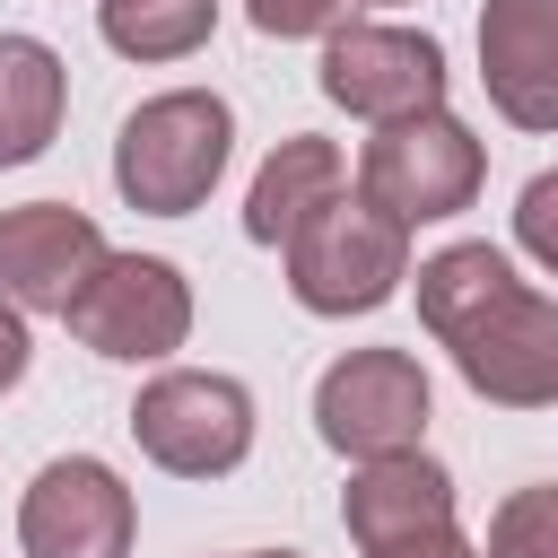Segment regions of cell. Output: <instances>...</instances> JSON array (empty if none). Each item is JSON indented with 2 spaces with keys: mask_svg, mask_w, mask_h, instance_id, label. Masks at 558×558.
Segmentation results:
<instances>
[{
  "mask_svg": "<svg viewBox=\"0 0 558 558\" xmlns=\"http://www.w3.org/2000/svg\"><path fill=\"white\" fill-rule=\"evenodd\" d=\"M418 323L453 357V375L497 410L558 401V305L514 279L497 244H445L418 262Z\"/></svg>",
  "mask_w": 558,
  "mask_h": 558,
  "instance_id": "cell-1",
  "label": "cell"
},
{
  "mask_svg": "<svg viewBox=\"0 0 558 558\" xmlns=\"http://www.w3.org/2000/svg\"><path fill=\"white\" fill-rule=\"evenodd\" d=\"M227 148H235L227 96H209V87H166V96H148V105L122 122V140H113V192H122L131 209H148V218H192V209L218 192Z\"/></svg>",
  "mask_w": 558,
  "mask_h": 558,
  "instance_id": "cell-2",
  "label": "cell"
},
{
  "mask_svg": "<svg viewBox=\"0 0 558 558\" xmlns=\"http://www.w3.org/2000/svg\"><path fill=\"white\" fill-rule=\"evenodd\" d=\"M279 253H288V296L305 314H375L410 279V227H392L357 192H331Z\"/></svg>",
  "mask_w": 558,
  "mask_h": 558,
  "instance_id": "cell-3",
  "label": "cell"
},
{
  "mask_svg": "<svg viewBox=\"0 0 558 558\" xmlns=\"http://www.w3.org/2000/svg\"><path fill=\"white\" fill-rule=\"evenodd\" d=\"M480 140L436 105V113H410V122H375V140L357 148V201H375L392 227H436V218H462L480 201Z\"/></svg>",
  "mask_w": 558,
  "mask_h": 558,
  "instance_id": "cell-4",
  "label": "cell"
},
{
  "mask_svg": "<svg viewBox=\"0 0 558 558\" xmlns=\"http://www.w3.org/2000/svg\"><path fill=\"white\" fill-rule=\"evenodd\" d=\"M61 323H70L78 349L148 366V357H174L192 340V288L166 253H105L78 279V296L61 305Z\"/></svg>",
  "mask_w": 558,
  "mask_h": 558,
  "instance_id": "cell-5",
  "label": "cell"
},
{
  "mask_svg": "<svg viewBox=\"0 0 558 558\" xmlns=\"http://www.w3.org/2000/svg\"><path fill=\"white\" fill-rule=\"evenodd\" d=\"M131 436L174 480H227L253 453V392L209 366H166L131 401Z\"/></svg>",
  "mask_w": 558,
  "mask_h": 558,
  "instance_id": "cell-6",
  "label": "cell"
},
{
  "mask_svg": "<svg viewBox=\"0 0 558 558\" xmlns=\"http://www.w3.org/2000/svg\"><path fill=\"white\" fill-rule=\"evenodd\" d=\"M314 427L349 462L418 453V436H427V375H418V357L410 349H349V357H331L323 384H314Z\"/></svg>",
  "mask_w": 558,
  "mask_h": 558,
  "instance_id": "cell-7",
  "label": "cell"
},
{
  "mask_svg": "<svg viewBox=\"0 0 558 558\" xmlns=\"http://www.w3.org/2000/svg\"><path fill=\"white\" fill-rule=\"evenodd\" d=\"M323 96L357 122H410L445 105V44L418 26H375L349 17L323 35Z\"/></svg>",
  "mask_w": 558,
  "mask_h": 558,
  "instance_id": "cell-8",
  "label": "cell"
},
{
  "mask_svg": "<svg viewBox=\"0 0 558 558\" xmlns=\"http://www.w3.org/2000/svg\"><path fill=\"white\" fill-rule=\"evenodd\" d=\"M131 532H140V506H131L122 471L96 462V453L44 462L26 506H17L26 558H131Z\"/></svg>",
  "mask_w": 558,
  "mask_h": 558,
  "instance_id": "cell-9",
  "label": "cell"
},
{
  "mask_svg": "<svg viewBox=\"0 0 558 558\" xmlns=\"http://www.w3.org/2000/svg\"><path fill=\"white\" fill-rule=\"evenodd\" d=\"M105 253L113 244H105V227L87 209H70V201H17V209H0V305L61 314Z\"/></svg>",
  "mask_w": 558,
  "mask_h": 558,
  "instance_id": "cell-10",
  "label": "cell"
},
{
  "mask_svg": "<svg viewBox=\"0 0 558 558\" xmlns=\"http://www.w3.org/2000/svg\"><path fill=\"white\" fill-rule=\"evenodd\" d=\"M480 87L514 131H558V0L480 9Z\"/></svg>",
  "mask_w": 558,
  "mask_h": 558,
  "instance_id": "cell-11",
  "label": "cell"
},
{
  "mask_svg": "<svg viewBox=\"0 0 558 558\" xmlns=\"http://www.w3.org/2000/svg\"><path fill=\"white\" fill-rule=\"evenodd\" d=\"M340 523L357 549L375 541H401L418 523H453V471L427 462V453H384V462H357V480L340 488Z\"/></svg>",
  "mask_w": 558,
  "mask_h": 558,
  "instance_id": "cell-12",
  "label": "cell"
},
{
  "mask_svg": "<svg viewBox=\"0 0 558 558\" xmlns=\"http://www.w3.org/2000/svg\"><path fill=\"white\" fill-rule=\"evenodd\" d=\"M331 192H340V148L314 140V131H288V140L262 157L253 192H244V235H253V244H288Z\"/></svg>",
  "mask_w": 558,
  "mask_h": 558,
  "instance_id": "cell-13",
  "label": "cell"
},
{
  "mask_svg": "<svg viewBox=\"0 0 558 558\" xmlns=\"http://www.w3.org/2000/svg\"><path fill=\"white\" fill-rule=\"evenodd\" d=\"M70 105V70L44 35H0V166H26L52 148Z\"/></svg>",
  "mask_w": 558,
  "mask_h": 558,
  "instance_id": "cell-14",
  "label": "cell"
},
{
  "mask_svg": "<svg viewBox=\"0 0 558 558\" xmlns=\"http://www.w3.org/2000/svg\"><path fill=\"white\" fill-rule=\"evenodd\" d=\"M96 26L122 61H183L209 44L218 0H96Z\"/></svg>",
  "mask_w": 558,
  "mask_h": 558,
  "instance_id": "cell-15",
  "label": "cell"
},
{
  "mask_svg": "<svg viewBox=\"0 0 558 558\" xmlns=\"http://www.w3.org/2000/svg\"><path fill=\"white\" fill-rule=\"evenodd\" d=\"M480 558H558V488H514L488 514V549Z\"/></svg>",
  "mask_w": 558,
  "mask_h": 558,
  "instance_id": "cell-16",
  "label": "cell"
},
{
  "mask_svg": "<svg viewBox=\"0 0 558 558\" xmlns=\"http://www.w3.org/2000/svg\"><path fill=\"white\" fill-rule=\"evenodd\" d=\"M514 244L558 279V166H549V174H532V183L514 192Z\"/></svg>",
  "mask_w": 558,
  "mask_h": 558,
  "instance_id": "cell-17",
  "label": "cell"
},
{
  "mask_svg": "<svg viewBox=\"0 0 558 558\" xmlns=\"http://www.w3.org/2000/svg\"><path fill=\"white\" fill-rule=\"evenodd\" d=\"M244 17L288 44V35H331V26H349V0H244Z\"/></svg>",
  "mask_w": 558,
  "mask_h": 558,
  "instance_id": "cell-18",
  "label": "cell"
},
{
  "mask_svg": "<svg viewBox=\"0 0 558 558\" xmlns=\"http://www.w3.org/2000/svg\"><path fill=\"white\" fill-rule=\"evenodd\" d=\"M366 558H480V549L462 541V523H418V532H401V541H375Z\"/></svg>",
  "mask_w": 558,
  "mask_h": 558,
  "instance_id": "cell-19",
  "label": "cell"
},
{
  "mask_svg": "<svg viewBox=\"0 0 558 558\" xmlns=\"http://www.w3.org/2000/svg\"><path fill=\"white\" fill-rule=\"evenodd\" d=\"M26 366H35L26 314H17V305H0V392H17V384H26Z\"/></svg>",
  "mask_w": 558,
  "mask_h": 558,
  "instance_id": "cell-20",
  "label": "cell"
},
{
  "mask_svg": "<svg viewBox=\"0 0 558 558\" xmlns=\"http://www.w3.org/2000/svg\"><path fill=\"white\" fill-rule=\"evenodd\" d=\"M349 9H401V0H349Z\"/></svg>",
  "mask_w": 558,
  "mask_h": 558,
  "instance_id": "cell-21",
  "label": "cell"
},
{
  "mask_svg": "<svg viewBox=\"0 0 558 558\" xmlns=\"http://www.w3.org/2000/svg\"><path fill=\"white\" fill-rule=\"evenodd\" d=\"M262 558H296V549H262Z\"/></svg>",
  "mask_w": 558,
  "mask_h": 558,
  "instance_id": "cell-22",
  "label": "cell"
},
{
  "mask_svg": "<svg viewBox=\"0 0 558 558\" xmlns=\"http://www.w3.org/2000/svg\"><path fill=\"white\" fill-rule=\"evenodd\" d=\"M244 558H262V549H244Z\"/></svg>",
  "mask_w": 558,
  "mask_h": 558,
  "instance_id": "cell-23",
  "label": "cell"
}]
</instances>
